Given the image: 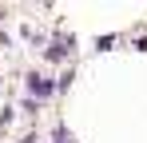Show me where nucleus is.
Here are the masks:
<instances>
[{"label": "nucleus", "instance_id": "1", "mask_svg": "<svg viewBox=\"0 0 147 143\" xmlns=\"http://www.w3.org/2000/svg\"><path fill=\"white\" fill-rule=\"evenodd\" d=\"M52 88H56V84L44 80V76H28V92L32 95H52Z\"/></svg>", "mask_w": 147, "mask_h": 143}]
</instances>
